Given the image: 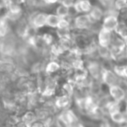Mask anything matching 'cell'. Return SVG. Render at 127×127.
Wrapping results in <instances>:
<instances>
[{
    "mask_svg": "<svg viewBox=\"0 0 127 127\" xmlns=\"http://www.w3.org/2000/svg\"><path fill=\"white\" fill-rule=\"evenodd\" d=\"M120 78L111 68L103 67L101 74V82L108 88L118 84Z\"/></svg>",
    "mask_w": 127,
    "mask_h": 127,
    "instance_id": "cell-1",
    "label": "cell"
},
{
    "mask_svg": "<svg viewBox=\"0 0 127 127\" xmlns=\"http://www.w3.org/2000/svg\"><path fill=\"white\" fill-rule=\"evenodd\" d=\"M94 23L88 14H79L74 20L75 26L80 30L90 29Z\"/></svg>",
    "mask_w": 127,
    "mask_h": 127,
    "instance_id": "cell-2",
    "label": "cell"
},
{
    "mask_svg": "<svg viewBox=\"0 0 127 127\" xmlns=\"http://www.w3.org/2000/svg\"><path fill=\"white\" fill-rule=\"evenodd\" d=\"M58 115L67 124V126L69 127H70L73 125H74L75 123L79 122V118L76 116V114L70 108H66V109H64V110H61L58 113Z\"/></svg>",
    "mask_w": 127,
    "mask_h": 127,
    "instance_id": "cell-3",
    "label": "cell"
},
{
    "mask_svg": "<svg viewBox=\"0 0 127 127\" xmlns=\"http://www.w3.org/2000/svg\"><path fill=\"white\" fill-rule=\"evenodd\" d=\"M118 23L119 20L117 14H105L102 20L101 28L110 32H114Z\"/></svg>",
    "mask_w": 127,
    "mask_h": 127,
    "instance_id": "cell-4",
    "label": "cell"
},
{
    "mask_svg": "<svg viewBox=\"0 0 127 127\" xmlns=\"http://www.w3.org/2000/svg\"><path fill=\"white\" fill-rule=\"evenodd\" d=\"M102 67H103L100 64V63L96 61H93L90 62L88 66V72L90 75V77L94 80L101 82Z\"/></svg>",
    "mask_w": 127,
    "mask_h": 127,
    "instance_id": "cell-5",
    "label": "cell"
},
{
    "mask_svg": "<svg viewBox=\"0 0 127 127\" xmlns=\"http://www.w3.org/2000/svg\"><path fill=\"white\" fill-rule=\"evenodd\" d=\"M108 94L113 100L117 102H123L127 97V94L118 85L109 87Z\"/></svg>",
    "mask_w": 127,
    "mask_h": 127,
    "instance_id": "cell-6",
    "label": "cell"
},
{
    "mask_svg": "<svg viewBox=\"0 0 127 127\" xmlns=\"http://www.w3.org/2000/svg\"><path fill=\"white\" fill-rule=\"evenodd\" d=\"M112 33H113V32H110L108 30H106V29L101 28L99 30V32L97 34L98 45L100 46L109 47L111 42Z\"/></svg>",
    "mask_w": 127,
    "mask_h": 127,
    "instance_id": "cell-7",
    "label": "cell"
},
{
    "mask_svg": "<svg viewBox=\"0 0 127 127\" xmlns=\"http://www.w3.org/2000/svg\"><path fill=\"white\" fill-rule=\"evenodd\" d=\"M71 96L64 94L61 96H58L55 98L54 102L55 107L58 110H64L66 108H69L71 105Z\"/></svg>",
    "mask_w": 127,
    "mask_h": 127,
    "instance_id": "cell-8",
    "label": "cell"
},
{
    "mask_svg": "<svg viewBox=\"0 0 127 127\" xmlns=\"http://www.w3.org/2000/svg\"><path fill=\"white\" fill-rule=\"evenodd\" d=\"M88 14L89 15V17L94 23H97L102 22L105 16V10L101 6L93 5L91 11L88 13Z\"/></svg>",
    "mask_w": 127,
    "mask_h": 127,
    "instance_id": "cell-9",
    "label": "cell"
},
{
    "mask_svg": "<svg viewBox=\"0 0 127 127\" xmlns=\"http://www.w3.org/2000/svg\"><path fill=\"white\" fill-rule=\"evenodd\" d=\"M92 6L90 0H78L75 2L73 8L76 12L79 14H88L91 11Z\"/></svg>",
    "mask_w": 127,
    "mask_h": 127,
    "instance_id": "cell-10",
    "label": "cell"
},
{
    "mask_svg": "<svg viewBox=\"0 0 127 127\" xmlns=\"http://www.w3.org/2000/svg\"><path fill=\"white\" fill-rule=\"evenodd\" d=\"M20 121L26 124L28 126L32 125L34 122L37 120L35 114L34 112V110H26L20 116Z\"/></svg>",
    "mask_w": 127,
    "mask_h": 127,
    "instance_id": "cell-11",
    "label": "cell"
},
{
    "mask_svg": "<svg viewBox=\"0 0 127 127\" xmlns=\"http://www.w3.org/2000/svg\"><path fill=\"white\" fill-rule=\"evenodd\" d=\"M46 17H47L46 14H44V13L37 14L32 19V24L34 26V28L39 29L46 26Z\"/></svg>",
    "mask_w": 127,
    "mask_h": 127,
    "instance_id": "cell-12",
    "label": "cell"
},
{
    "mask_svg": "<svg viewBox=\"0 0 127 127\" xmlns=\"http://www.w3.org/2000/svg\"><path fill=\"white\" fill-rule=\"evenodd\" d=\"M114 32L126 41L127 40V23L119 21Z\"/></svg>",
    "mask_w": 127,
    "mask_h": 127,
    "instance_id": "cell-13",
    "label": "cell"
},
{
    "mask_svg": "<svg viewBox=\"0 0 127 127\" xmlns=\"http://www.w3.org/2000/svg\"><path fill=\"white\" fill-rule=\"evenodd\" d=\"M34 112L35 114L37 120H43L49 116H50V113L42 105L40 107H37L34 109ZM53 116V115H52Z\"/></svg>",
    "mask_w": 127,
    "mask_h": 127,
    "instance_id": "cell-14",
    "label": "cell"
},
{
    "mask_svg": "<svg viewBox=\"0 0 127 127\" xmlns=\"http://www.w3.org/2000/svg\"><path fill=\"white\" fill-rule=\"evenodd\" d=\"M96 52H97L98 55L102 59H105L107 61H111V52H110L109 47H104V46H100L98 45L96 47Z\"/></svg>",
    "mask_w": 127,
    "mask_h": 127,
    "instance_id": "cell-15",
    "label": "cell"
},
{
    "mask_svg": "<svg viewBox=\"0 0 127 127\" xmlns=\"http://www.w3.org/2000/svg\"><path fill=\"white\" fill-rule=\"evenodd\" d=\"M60 20L61 18L57 14H47L46 25L52 28H57Z\"/></svg>",
    "mask_w": 127,
    "mask_h": 127,
    "instance_id": "cell-16",
    "label": "cell"
},
{
    "mask_svg": "<svg viewBox=\"0 0 127 127\" xmlns=\"http://www.w3.org/2000/svg\"><path fill=\"white\" fill-rule=\"evenodd\" d=\"M70 8L67 6L61 4L56 9V14L60 18H66L69 14Z\"/></svg>",
    "mask_w": 127,
    "mask_h": 127,
    "instance_id": "cell-17",
    "label": "cell"
},
{
    "mask_svg": "<svg viewBox=\"0 0 127 127\" xmlns=\"http://www.w3.org/2000/svg\"><path fill=\"white\" fill-rule=\"evenodd\" d=\"M110 117H111V120H112L113 123H122L124 120V114H123V111H116L111 114L109 115Z\"/></svg>",
    "mask_w": 127,
    "mask_h": 127,
    "instance_id": "cell-18",
    "label": "cell"
},
{
    "mask_svg": "<svg viewBox=\"0 0 127 127\" xmlns=\"http://www.w3.org/2000/svg\"><path fill=\"white\" fill-rule=\"evenodd\" d=\"M117 17L119 21L127 23V6L119 10L117 14Z\"/></svg>",
    "mask_w": 127,
    "mask_h": 127,
    "instance_id": "cell-19",
    "label": "cell"
},
{
    "mask_svg": "<svg viewBox=\"0 0 127 127\" xmlns=\"http://www.w3.org/2000/svg\"><path fill=\"white\" fill-rule=\"evenodd\" d=\"M126 6H127V0H114L113 3V7L117 11Z\"/></svg>",
    "mask_w": 127,
    "mask_h": 127,
    "instance_id": "cell-20",
    "label": "cell"
},
{
    "mask_svg": "<svg viewBox=\"0 0 127 127\" xmlns=\"http://www.w3.org/2000/svg\"><path fill=\"white\" fill-rule=\"evenodd\" d=\"M58 68H59V65L58 64V63L55 61H52L48 64V65L46 67V72L49 73H55L58 70Z\"/></svg>",
    "mask_w": 127,
    "mask_h": 127,
    "instance_id": "cell-21",
    "label": "cell"
},
{
    "mask_svg": "<svg viewBox=\"0 0 127 127\" xmlns=\"http://www.w3.org/2000/svg\"><path fill=\"white\" fill-rule=\"evenodd\" d=\"M100 3V6L104 9H108L111 7H113V3L114 0H98Z\"/></svg>",
    "mask_w": 127,
    "mask_h": 127,
    "instance_id": "cell-22",
    "label": "cell"
},
{
    "mask_svg": "<svg viewBox=\"0 0 127 127\" xmlns=\"http://www.w3.org/2000/svg\"><path fill=\"white\" fill-rule=\"evenodd\" d=\"M74 3H75L74 0H61V4L67 6L69 8L73 7Z\"/></svg>",
    "mask_w": 127,
    "mask_h": 127,
    "instance_id": "cell-23",
    "label": "cell"
},
{
    "mask_svg": "<svg viewBox=\"0 0 127 127\" xmlns=\"http://www.w3.org/2000/svg\"><path fill=\"white\" fill-rule=\"evenodd\" d=\"M100 127H114V126H112L111 123H110V122L105 118L102 120V122L100 124Z\"/></svg>",
    "mask_w": 127,
    "mask_h": 127,
    "instance_id": "cell-24",
    "label": "cell"
},
{
    "mask_svg": "<svg viewBox=\"0 0 127 127\" xmlns=\"http://www.w3.org/2000/svg\"><path fill=\"white\" fill-rule=\"evenodd\" d=\"M29 127H45V126H44L43 123H42V121H40V120H36L32 125H30Z\"/></svg>",
    "mask_w": 127,
    "mask_h": 127,
    "instance_id": "cell-25",
    "label": "cell"
},
{
    "mask_svg": "<svg viewBox=\"0 0 127 127\" xmlns=\"http://www.w3.org/2000/svg\"><path fill=\"white\" fill-rule=\"evenodd\" d=\"M7 7V0H0V9Z\"/></svg>",
    "mask_w": 127,
    "mask_h": 127,
    "instance_id": "cell-26",
    "label": "cell"
},
{
    "mask_svg": "<svg viewBox=\"0 0 127 127\" xmlns=\"http://www.w3.org/2000/svg\"><path fill=\"white\" fill-rule=\"evenodd\" d=\"M59 0H45V2L48 4H55Z\"/></svg>",
    "mask_w": 127,
    "mask_h": 127,
    "instance_id": "cell-27",
    "label": "cell"
},
{
    "mask_svg": "<svg viewBox=\"0 0 127 127\" xmlns=\"http://www.w3.org/2000/svg\"><path fill=\"white\" fill-rule=\"evenodd\" d=\"M70 127H85L82 123H80L79 122H78V123H75L74 125H73L72 126H70Z\"/></svg>",
    "mask_w": 127,
    "mask_h": 127,
    "instance_id": "cell-28",
    "label": "cell"
},
{
    "mask_svg": "<svg viewBox=\"0 0 127 127\" xmlns=\"http://www.w3.org/2000/svg\"><path fill=\"white\" fill-rule=\"evenodd\" d=\"M125 102H126V108H125V111H127V97H126V100H125Z\"/></svg>",
    "mask_w": 127,
    "mask_h": 127,
    "instance_id": "cell-29",
    "label": "cell"
},
{
    "mask_svg": "<svg viewBox=\"0 0 127 127\" xmlns=\"http://www.w3.org/2000/svg\"><path fill=\"white\" fill-rule=\"evenodd\" d=\"M17 2H19V0H17ZM20 1H24V0H20Z\"/></svg>",
    "mask_w": 127,
    "mask_h": 127,
    "instance_id": "cell-30",
    "label": "cell"
},
{
    "mask_svg": "<svg viewBox=\"0 0 127 127\" xmlns=\"http://www.w3.org/2000/svg\"><path fill=\"white\" fill-rule=\"evenodd\" d=\"M4 127H11V126H5Z\"/></svg>",
    "mask_w": 127,
    "mask_h": 127,
    "instance_id": "cell-31",
    "label": "cell"
}]
</instances>
